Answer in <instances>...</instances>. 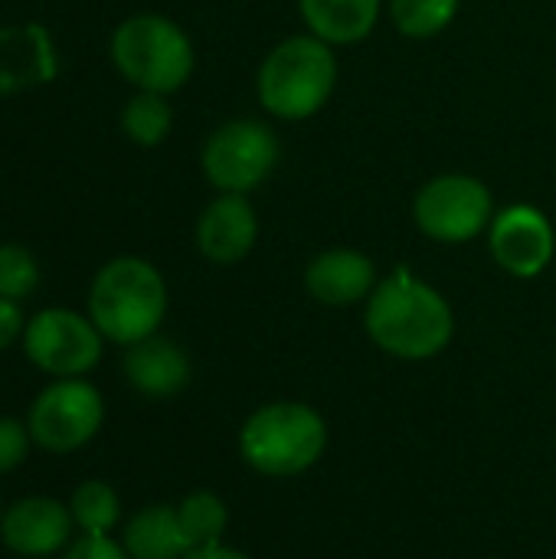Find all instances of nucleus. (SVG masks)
<instances>
[{
  "mask_svg": "<svg viewBox=\"0 0 556 559\" xmlns=\"http://www.w3.org/2000/svg\"><path fill=\"white\" fill-rule=\"evenodd\" d=\"M364 324L370 341L400 360H429L442 354L456 334L449 301L406 269L377 282L367 298Z\"/></svg>",
  "mask_w": 556,
  "mask_h": 559,
  "instance_id": "obj_1",
  "label": "nucleus"
},
{
  "mask_svg": "<svg viewBox=\"0 0 556 559\" xmlns=\"http://www.w3.org/2000/svg\"><path fill=\"white\" fill-rule=\"evenodd\" d=\"M167 314L164 275L141 255L105 262L88 285V318L105 341L131 347L157 334Z\"/></svg>",
  "mask_w": 556,
  "mask_h": 559,
  "instance_id": "obj_2",
  "label": "nucleus"
},
{
  "mask_svg": "<svg viewBox=\"0 0 556 559\" xmlns=\"http://www.w3.org/2000/svg\"><path fill=\"white\" fill-rule=\"evenodd\" d=\"M328 445V426L308 403L279 400L259 406L239 432L246 465L265 478H292L318 465Z\"/></svg>",
  "mask_w": 556,
  "mask_h": 559,
  "instance_id": "obj_3",
  "label": "nucleus"
},
{
  "mask_svg": "<svg viewBox=\"0 0 556 559\" xmlns=\"http://www.w3.org/2000/svg\"><path fill=\"white\" fill-rule=\"evenodd\" d=\"M108 56L138 92L170 95L184 88L193 72L190 36L161 13H134L121 20L108 39Z\"/></svg>",
  "mask_w": 556,
  "mask_h": 559,
  "instance_id": "obj_4",
  "label": "nucleus"
},
{
  "mask_svg": "<svg viewBox=\"0 0 556 559\" xmlns=\"http://www.w3.org/2000/svg\"><path fill=\"white\" fill-rule=\"evenodd\" d=\"M338 82V59L318 36H292L279 43L259 69V102L269 115L301 121L318 115Z\"/></svg>",
  "mask_w": 556,
  "mask_h": 559,
  "instance_id": "obj_5",
  "label": "nucleus"
},
{
  "mask_svg": "<svg viewBox=\"0 0 556 559\" xmlns=\"http://www.w3.org/2000/svg\"><path fill=\"white\" fill-rule=\"evenodd\" d=\"M102 419H105L102 393L88 380L69 377V380H52L36 393L26 416V429L33 436V445L52 455H66L88 445L98 436Z\"/></svg>",
  "mask_w": 556,
  "mask_h": 559,
  "instance_id": "obj_6",
  "label": "nucleus"
},
{
  "mask_svg": "<svg viewBox=\"0 0 556 559\" xmlns=\"http://www.w3.org/2000/svg\"><path fill=\"white\" fill-rule=\"evenodd\" d=\"M279 157L282 147L272 128L252 118H236L206 138L200 164L220 193H249L275 170Z\"/></svg>",
  "mask_w": 556,
  "mask_h": 559,
  "instance_id": "obj_7",
  "label": "nucleus"
},
{
  "mask_svg": "<svg viewBox=\"0 0 556 559\" xmlns=\"http://www.w3.org/2000/svg\"><path fill=\"white\" fill-rule=\"evenodd\" d=\"M102 331L88 314L69 311V308H43L26 321L23 331V354L26 360L56 377H85L102 360Z\"/></svg>",
  "mask_w": 556,
  "mask_h": 559,
  "instance_id": "obj_8",
  "label": "nucleus"
},
{
  "mask_svg": "<svg viewBox=\"0 0 556 559\" xmlns=\"http://www.w3.org/2000/svg\"><path fill=\"white\" fill-rule=\"evenodd\" d=\"M492 190L469 174L433 177L413 200L416 226L436 242H469L492 226Z\"/></svg>",
  "mask_w": 556,
  "mask_h": 559,
  "instance_id": "obj_9",
  "label": "nucleus"
},
{
  "mask_svg": "<svg viewBox=\"0 0 556 559\" xmlns=\"http://www.w3.org/2000/svg\"><path fill=\"white\" fill-rule=\"evenodd\" d=\"M488 246L495 262L514 278L541 275L556 252V236L551 219L528 203H514L492 219Z\"/></svg>",
  "mask_w": 556,
  "mask_h": 559,
  "instance_id": "obj_10",
  "label": "nucleus"
},
{
  "mask_svg": "<svg viewBox=\"0 0 556 559\" xmlns=\"http://www.w3.org/2000/svg\"><path fill=\"white\" fill-rule=\"evenodd\" d=\"M72 511L56 498H23L13 501L0 518V540L10 554L43 559L66 550L72 540Z\"/></svg>",
  "mask_w": 556,
  "mask_h": 559,
  "instance_id": "obj_11",
  "label": "nucleus"
},
{
  "mask_svg": "<svg viewBox=\"0 0 556 559\" xmlns=\"http://www.w3.org/2000/svg\"><path fill=\"white\" fill-rule=\"evenodd\" d=\"M259 236V219L246 193H220L197 219V249L213 265L242 262Z\"/></svg>",
  "mask_w": 556,
  "mask_h": 559,
  "instance_id": "obj_12",
  "label": "nucleus"
},
{
  "mask_svg": "<svg viewBox=\"0 0 556 559\" xmlns=\"http://www.w3.org/2000/svg\"><path fill=\"white\" fill-rule=\"evenodd\" d=\"M305 288L315 301L328 308H347L374 295L377 269L370 255L357 249H328L315 255L305 269Z\"/></svg>",
  "mask_w": 556,
  "mask_h": 559,
  "instance_id": "obj_13",
  "label": "nucleus"
},
{
  "mask_svg": "<svg viewBox=\"0 0 556 559\" xmlns=\"http://www.w3.org/2000/svg\"><path fill=\"white\" fill-rule=\"evenodd\" d=\"M121 370H125L128 386L151 400L177 396L190 383V360H187L184 347L161 334H151L138 344L125 347Z\"/></svg>",
  "mask_w": 556,
  "mask_h": 559,
  "instance_id": "obj_14",
  "label": "nucleus"
},
{
  "mask_svg": "<svg viewBox=\"0 0 556 559\" xmlns=\"http://www.w3.org/2000/svg\"><path fill=\"white\" fill-rule=\"evenodd\" d=\"M121 547L131 559H184L190 554L177 508L170 504H147L134 511L125 521Z\"/></svg>",
  "mask_w": 556,
  "mask_h": 559,
  "instance_id": "obj_15",
  "label": "nucleus"
},
{
  "mask_svg": "<svg viewBox=\"0 0 556 559\" xmlns=\"http://www.w3.org/2000/svg\"><path fill=\"white\" fill-rule=\"evenodd\" d=\"M311 36L328 46H347L370 36L380 16V0H298Z\"/></svg>",
  "mask_w": 556,
  "mask_h": 559,
  "instance_id": "obj_16",
  "label": "nucleus"
},
{
  "mask_svg": "<svg viewBox=\"0 0 556 559\" xmlns=\"http://www.w3.org/2000/svg\"><path fill=\"white\" fill-rule=\"evenodd\" d=\"M174 128V108L167 105V95L157 92H138L121 108V131L128 141L141 147H157Z\"/></svg>",
  "mask_w": 556,
  "mask_h": 559,
  "instance_id": "obj_17",
  "label": "nucleus"
},
{
  "mask_svg": "<svg viewBox=\"0 0 556 559\" xmlns=\"http://www.w3.org/2000/svg\"><path fill=\"white\" fill-rule=\"evenodd\" d=\"M177 518H180V527H184V537H187L190 550L220 544V537L226 534V524H229V511H226L223 498L213 495V491L187 495L177 504Z\"/></svg>",
  "mask_w": 556,
  "mask_h": 559,
  "instance_id": "obj_18",
  "label": "nucleus"
},
{
  "mask_svg": "<svg viewBox=\"0 0 556 559\" xmlns=\"http://www.w3.org/2000/svg\"><path fill=\"white\" fill-rule=\"evenodd\" d=\"M69 511L82 534H111L121 521V498L108 481H82L69 498Z\"/></svg>",
  "mask_w": 556,
  "mask_h": 559,
  "instance_id": "obj_19",
  "label": "nucleus"
},
{
  "mask_svg": "<svg viewBox=\"0 0 556 559\" xmlns=\"http://www.w3.org/2000/svg\"><path fill=\"white\" fill-rule=\"evenodd\" d=\"M459 13V0H390V16L403 36L429 39L442 33Z\"/></svg>",
  "mask_w": 556,
  "mask_h": 559,
  "instance_id": "obj_20",
  "label": "nucleus"
},
{
  "mask_svg": "<svg viewBox=\"0 0 556 559\" xmlns=\"http://www.w3.org/2000/svg\"><path fill=\"white\" fill-rule=\"evenodd\" d=\"M39 259L20 246V242H3L0 246V298L23 301L39 288Z\"/></svg>",
  "mask_w": 556,
  "mask_h": 559,
  "instance_id": "obj_21",
  "label": "nucleus"
},
{
  "mask_svg": "<svg viewBox=\"0 0 556 559\" xmlns=\"http://www.w3.org/2000/svg\"><path fill=\"white\" fill-rule=\"evenodd\" d=\"M29 445H33L29 429L20 419L0 416V475L20 468L29 455Z\"/></svg>",
  "mask_w": 556,
  "mask_h": 559,
  "instance_id": "obj_22",
  "label": "nucleus"
},
{
  "mask_svg": "<svg viewBox=\"0 0 556 559\" xmlns=\"http://www.w3.org/2000/svg\"><path fill=\"white\" fill-rule=\"evenodd\" d=\"M62 559H131L125 554L121 540H111V534H82L75 537Z\"/></svg>",
  "mask_w": 556,
  "mask_h": 559,
  "instance_id": "obj_23",
  "label": "nucleus"
},
{
  "mask_svg": "<svg viewBox=\"0 0 556 559\" xmlns=\"http://www.w3.org/2000/svg\"><path fill=\"white\" fill-rule=\"evenodd\" d=\"M23 331H26V318L20 311V301L0 298V350L23 341Z\"/></svg>",
  "mask_w": 556,
  "mask_h": 559,
  "instance_id": "obj_24",
  "label": "nucleus"
},
{
  "mask_svg": "<svg viewBox=\"0 0 556 559\" xmlns=\"http://www.w3.org/2000/svg\"><path fill=\"white\" fill-rule=\"evenodd\" d=\"M184 559H249L246 554L233 550V547H223V544H213V547H200V550H190Z\"/></svg>",
  "mask_w": 556,
  "mask_h": 559,
  "instance_id": "obj_25",
  "label": "nucleus"
},
{
  "mask_svg": "<svg viewBox=\"0 0 556 559\" xmlns=\"http://www.w3.org/2000/svg\"><path fill=\"white\" fill-rule=\"evenodd\" d=\"M0 518H3V504H0Z\"/></svg>",
  "mask_w": 556,
  "mask_h": 559,
  "instance_id": "obj_26",
  "label": "nucleus"
}]
</instances>
